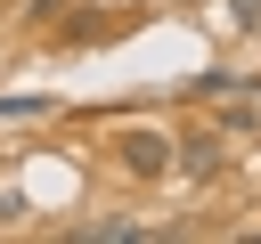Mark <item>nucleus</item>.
<instances>
[{
	"instance_id": "2",
	"label": "nucleus",
	"mask_w": 261,
	"mask_h": 244,
	"mask_svg": "<svg viewBox=\"0 0 261 244\" xmlns=\"http://www.w3.org/2000/svg\"><path fill=\"white\" fill-rule=\"evenodd\" d=\"M171 171H188V179H212V171H220V138H212V130H188V138L171 146Z\"/></svg>"
},
{
	"instance_id": "4",
	"label": "nucleus",
	"mask_w": 261,
	"mask_h": 244,
	"mask_svg": "<svg viewBox=\"0 0 261 244\" xmlns=\"http://www.w3.org/2000/svg\"><path fill=\"white\" fill-rule=\"evenodd\" d=\"M24 114H49V98H0V122H24Z\"/></svg>"
},
{
	"instance_id": "3",
	"label": "nucleus",
	"mask_w": 261,
	"mask_h": 244,
	"mask_svg": "<svg viewBox=\"0 0 261 244\" xmlns=\"http://www.w3.org/2000/svg\"><path fill=\"white\" fill-rule=\"evenodd\" d=\"M147 228L139 220H90V228H73V244H139Z\"/></svg>"
},
{
	"instance_id": "1",
	"label": "nucleus",
	"mask_w": 261,
	"mask_h": 244,
	"mask_svg": "<svg viewBox=\"0 0 261 244\" xmlns=\"http://www.w3.org/2000/svg\"><path fill=\"white\" fill-rule=\"evenodd\" d=\"M114 155H122L139 179H163V171H171V138H163V130H147V122H130V130L114 138Z\"/></svg>"
},
{
	"instance_id": "5",
	"label": "nucleus",
	"mask_w": 261,
	"mask_h": 244,
	"mask_svg": "<svg viewBox=\"0 0 261 244\" xmlns=\"http://www.w3.org/2000/svg\"><path fill=\"white\" fill-rule=\"evenodd\" d=\"M228 16H237L245 33H261V0H228Z\"/></svg>"
}]
</instances>
